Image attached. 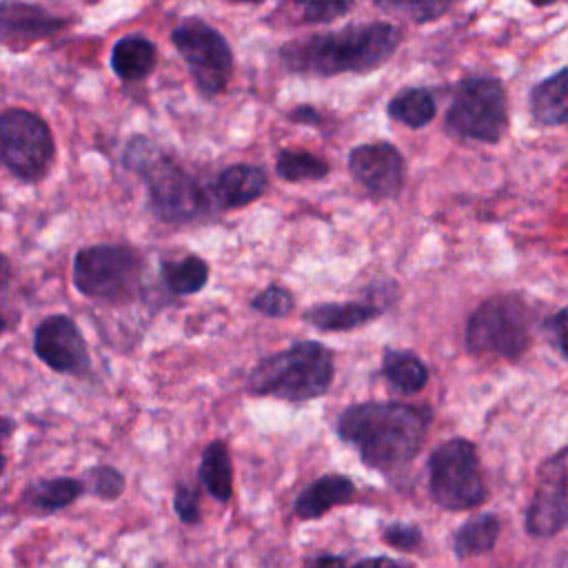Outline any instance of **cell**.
<instances>
[{
    "label": "cell",
    "instance_id": "6da1fadb",
    "mask_svg": "<svg viewBox=\"0 0 568 568\" xmlns=\"http://www.w3.org/2000/svg\"><path fill=\"white\" fill-rule=\"evenodd\" d=\"M430 422L433 410L426 404L362 402L337 417L335 433L368 468L390 473L417 457Z\"/></svg>",
    "mask_w": 568,
    "mask_h": 568
},
{
    "label": "cell",
    "instance_id": "7a4b0ae2",
    "mask_svg": "<svg viewBox=\"0 0 568 568\" xmlns=\"http://www.w3.org/2000/svg\"><path fill=\"white\" fill-rule=\"evenodd\" d=\"M399 42L402 31L384 20L346 24L282 44L280 60L291 73L311 78L368 73L390 60Z\"/></svg>",
    "mask_w": 568,
    "mask_h": 568
},
{
    "label": "cell",
    "instance_id": "3957f363",
    "mask_svg": "<svg viewBox=\"0 0 568 568\" xmlns=\"http://www.w3.org/2000/svg\"><path fill=\"white\" fill-rule=\"evenodd\" d=\"M122 164L138 173L146 184L149 204L164 222H191L213 204L211 191H206L193 173L144 135H135L126 142Z\"/></svg>",
    "mask_w": 568,
    "mask_h": 568
},
{
    "label": "cell",
    "instance_id": "277c9868",
    "mask_svg": "<svg viewBox=\"0 0 568 568\" xmlns=\"http://www.w3.org/2000/svg\"><path fill=\"white\" fill-rule=\"evenodd\" d=\"M335 377L333 353L313 339L295 342L262 357L246 377V390L257 397L308 402L322 397Z\"/></svg>",
    "mask_w": 568,
    "mask_h": 568
},
{
    "label": "cell",
    "instance_id": "5b68a950",
    "mask_svg": "<svg viewBox=\"0 0 568 568\" xmlns=\"http://www.w3.org/2000/svg\"><path fill=\"white\" fill-rule=\"evenodd\" d=\"M144 275L142 255L126 244H93L75 253L71 280L80 295L95 302H129Z\"/></svg>",
    "mask_w": 568,
    "mask_h": 568
},
{
    "label": "cell",
    "instance_id": "8992f818",
    "mask_svg": "<svg viewBox=\"0 0 568 568\" xmlns=\"http://www.w3.org/2000/svg\"><path fill=\"white\" fill-rule=\"evenodd\" d=\"M466 348L475 355L493 353L519 359L530 346V311L515 293H497L484 300L468 317Z\"/></svg>",
    "mask_w": 568,
    "mask_h": 568
},
{
    "label": "cell",
    "instance_id": "52a82bcc",
    "mask_svg": "<svg viewBox=\"0 0 568 568\" xmlns=\"http://www.w3.org/2000/svg\"><path fill=\"white\" fill-rule=\"evenodd\" d=\"M428 490L444 510H473L486 501L479 455L470 439L453 437L430 453Z\"/></svg>",
    "mask_w": 568,
    "mask_h": 568
},
{
    "label": "cell",
    "instance_id": "ba28073f",
    "mask_svg": "<svg viewBox=\"0 0 568 568\" xmlns=\"http://www.w3.org/2000/svg\"><path fill=\"white\" fill-rule=\"evenodd\" d=\"M446 126L453 135L497 142L508 126L506 91L501 80L493 75H473L462 80L455 91L450 106L446 111Z\"/></svg>",
    "mask_w": 568,
    "mask_h": 568
},
{
    "label": "cell",
    "instance_id": "9c48e42d",
    "mask_svg": "<svg viewBox=\"0 0 568 568\" xmlns=\"http://www.w3.org/2000/svg\"><path fill=\"white\" fill-rule=\"evenodd\" d=\"M0 149L9 173L27 184L40 182L55 160V140L49 124L38 113L20 106L0 115Z\"/></svg>",
    "mask_w": 568,
    "mask_h": 568
},
{
    "label": "cell",
    "instance_id": "30bf717a",
    "mask_svg": "<svg viewBox=\"0 0 568 568\" xmlns=\"http://www.w3.org/2000/svg\"><path fill=\"white\" fill-rule=\"evenodd\" d=\"M171 42L189 67V73L204 98L224 93L233 75V51L226 38L202 18H184L173 31Z\"/></svg>",
    "mask_w": 568,
    "mask_h": 568
},
{
    "label": "cell",
    "instance_id": "8fae6325",
    "mask_svg": "<svg viewBox=\"0 0 568 568\" xmlns=\"http://www.w3.org/2000/svg\"><path fill=\"white\" fill-rule=\"evenodd\" d=\"M568 462L566 448H559L537 470V484L526 510V530L532 537H555L568 524L566 497Z\"/></svg>",
    "mask_w": 568,
    "mask_h": 568
},
{
    "label": "cell",
    "instance_id": "7c38bea8",
    "mask_svg": "<svg viewBox=\"0 0 568 568\" xmlns=\"http://www.w3.org/2000/svg\"><path fill=\"white\" fill-rule=\"evenodd\" d=\"M33 353L55 373L82 375L89 371V348L80 326L69 315H49L33 331Z\"/></svg>",
    "mask_w": 568,
    "mask_h": 568
},
{
    "label": "cell",
    "instance_id": "4fadbf2b",
    "mask_svg": "<svg viewBox=\"0 0 568 568\" xmlns=\"http://www.w3.org/2000/svg\"><path fill=\"white\" fill-rule=\"evenodd\" d=\"M351 178L373 197H397L404 189L406 162L390 142L359 144L348 153Z\"/></svg>",
    "mask_w": 568,
    "mask_h": 568
},
{
    "label": "cell",
    "instance_id": "5bb4252c",
    "mask_svg": "<svg viewBox=\"0 0 568 568\" xmlns=\"http://www.w3.org/2000/svg\"><path fill=\"white\" fill-rule=\"evenodd\" d=\"M0 33L2 42L13 49H22L33 40H42L64 31L71 20L55 16L42 4L29 2H2L0 4Z\"/></svg>",
    "mask_w": 568,
    "mask_h": 568
},
{
    "label": "cell",
    "instance_id": "9a60e30c",
    "mask_svg": "<svg viewBox=\"0 0 568 568\" xmlns=\"http://www.w3.org/2000/svg\"><path fill=\"white\" fill-rule=\"evenodd\" d=\"M268 178L262 166L231 164L217 173L211 197L217 209H242L255 202L266 191Z\"/></svg>",
    "mask_w": 568,
    "mask_h": 568
},
{
    "label": "cell",
    "instance_id": "2e32d148",
    "mask_svg": "<svg viewBox=\"0 0 568 568\" xmlns=\"http://www.w3.org/2000/svg\"><path fill=\"white\" fill-rule=\"evenodd\" d=\"M355 484L351 477L339 473H328L308 484L293 504V510L300 519H317L335 506H344L355 497Z\"/></svg>",
    "mask_w": 568,
    "mask_h": 568
},
{
    "label": "cell",
    "instance_id": "e0dca14e",
    "mask_svg": "<svg viewBox=\"0 0 568 568\" xmlns=\"http://www.w3.org/2000/svg\"><path fill=\"white\" fill-rule=\"evenodd\" d=\"M382 306L373 300L357 302H326L304 311V320L320 331H353L382 315Z\"/></svg>",
    "mask_w": 568,
    "mask_h": 568
},
{
    "label": "cell",
    "instance_id": "ac0fdd59",
    "mask_svg": "<svg viewBox=\"0 0 568 568\" xmlns=\"http://www.w3.org/2000/svg\"><path fill=\"white\" fill-rule=\"evenodd\" d=\"M155 62H158L155 44L140 33L120 38L111 49V69L124 82L144 80L155 69Z\"/></svg>",
    "mask_w": 568,
    "mask_h": 568
},
{
    "label": "cell",
    "instance_id": "d6986e66",
    "mask_svg": "<svg viewBox=\"0 0 568 568\" xmlns=\"http://www.w3.org/2000/svg\"><path fill=\"white\" fill-rule=\"evenodd\" d=\"M530 115L539 126H561L568 120L566 106V69H559L550 78L530 89L528 95Z\"/></svg>",
    "mask_w": 568,
    "mask_h": 568
},
{
    "label": "cell",
    "instance_id": "ffe728a7",
    "mask_svg": "<svg viewBox=\"0 0 568 568\" xmlns=\"http://www.w3.org/2000/svg\"><path fill=\"white\" fill-rule=\"evenodd\" d=\"M197 479L204 490L217 501H229L233 497V464L229 446L222 439H213L202 450Z\"/></svg>",
    "mask_w": 568,
    "mask_h": 568
},
{
    "label": "cell",
    "instance_id": "44dd1931",
    "mask_svg": "<svg viewBox=\"0 0 568 568\" xmlns=\"http://www.w3.org/2000/svg\"><path fill=\"white\" fill-rule=\"evenodd\" d=\"M499 519L493 513H479L466 519L455 537H453V550L457 559H470L477 555H486L493 550L499 537Z\"/></svg>",
    "mask_w": 568,
    "mask_h": 568
},
{
    "label": "cell",
    "instance_id": "7402d4cb",
    "mask_svg": "<svg viewBox=\"0 0 568 568\" xmlns=\"http://www.w3.org/2000/svg\"><path fill=\"white\" fill-rule=\"evenodd\" d=\"M87 490L84 479L75 477H53V479H38L27 486L24 501L42 513H55L73 501Z\"/></svg>",
    "mask_w": 568,
    "mask_h": 568
},
{
    "label": "cell",
    "instance_id": "603a6c76",
    "mask_svg": "<svg viewBox=\"0 0 568 568\" xmlns=\"http://www.w3.org/2000/svg\"><path fill=\"white\" fill-rule=\"evenodd\" d=\"M386 113L390 120L408 129H422L435 118L437 102L430 89L410 87V89H402L397 95L390 98Z\"/></svg>",
    "mask_w": 568,
    "mask_h": 568
},
{
    "label": "cell",
    "instance_id": "cb8c5ba5",
    "mask_svg": "<svg viewBox=\"0 0 568 568\" xmlns=\"http://www.w3.org/2000/svg\"><path fill=\"white\" fill-rule=\"evenodd\" d=\"M384 377L402 393H417L428 382L426 364L410 351L388 348L382 359Z\"/></svg>",
    "mask_w": 568,
    "mask_h": 568
},
{
    "label": "cell",
    "instance_id": "d4e9b609",
    "mask_svg": "<svg viewBox=\"0 0 568 568\" xmlns=\"http://www.w3.org/2000/svg\"><path fill=\"white\" fill-rule=\"evenodd\" d=\"M162 282L173 295H193L209 282V264L197 255H184L182 260H166L160 266Z\"/></svg>",
    "mask_w": 568,
    "mask_h": 568
},
{
    "label": "cell",
    "instance_id": "484cf974",
    "mask_svg": "<svg viewBox=\"0 0 568 568\" xmlns=\"http://www.w3.org/2000/svg\"><path fill=\"white\" fill-rule=\"evenodd\" d=\"M275 171L286 182H302V180H322V178H326L331 166L324 158H320L311 151L284 149L277 155Z\"/></svg>",
    "mask_w": 568,
    "mask_h": 568
},
{
    "label": "cell",
    "instance_id": "4316f807",
    "mask_svg": "<svg viewBox=\"0 0 568 568\" xmlns=\"http://www.w3.org/2000/svg\"><path fill=\"white\" fill-rule=\"evenodd\" d=\"M84 486L89 493H93L98 499L113 501L124 490V475L106 464H98L84 473Z\"/></svg>",
    "mask_w": 568,
    "mask_h": 568
},
{
    "label": "cell",
    "instance_id": "83f0119b",
    "mask_svg": "<svg viewBox=\"0 0 568 568\" xmlns=\"http://www.w3.org/2000/svg\"><path fill=\"white\" fill-rule=\"evenodd\" d=\"M251 308L266 317H286L295 308V297L286 286L271 284L251 300Z\"/></svg>",
    "mask_w": 568,
    "mask_h": 568
},
{
    "label": "cell",
    "instance_id": "f1b7e54d",
    "mask_svg": "<svg viewBox=\"0 0 568 568\" xmlns=\"http://www.w3.org/2000/svg\"><path fill=\"white\" fill-rule=\"evenodd\" d=\"M377 7L390 13H402L404 18H410L415 22L437 20L450 9L448 2H377Z\"/></svg>",
    "mask_w": 568,
    "mask_h": 568
},
{
    "label": "cell",
    "instance_id": "f546056e",
    "mask_svg": "<svg viewBox=\"0 0 568 568\" xmlns=\"http://www.w3.org/2000/svg\"><path fill=\"white\" fill-rule=\"evenodd\" d=\"M353 9V2H302L300 11H302V22L304 24H320V22H331L335 18L346 16Z\"/></svg>",
    "mask_w": 568,
    "mask_h": 568
},
{
    "label": "cell",
    "instance_id": "4dcf8cb0",
    "mask_svg": "<svg viewBox=\"0 0 568 568\" xmlns=\"http://www.w3.org/2000/svg\"><path fill=\"white\" fill-rule=\"evenodd\" d=\"M382 541L390 548H397L399 552H408V550H415L422 544V530L415 524L395 521V524L384 528Z\"/></svg>",
    "mask_w": 568,
    "mask_h": 568
},
{
    "label": "cell",
    "instance_id": "1f68e13d",
    "mask_svg": "<svg viewBox=\"0 0 568 568\" xmlns=\"http://www.w3.org/2000/svg\"><path fill=\"white\" fill-rule=\"evenodd\" d=\"M173 510L178 519L186 526H195L200 521V493L189 484H180L173 493Z\"/></svg>",
    "mask_w": 568,
    "mask_h": 568
},
{
    "label": "cell",
    "instance_id": "d6a6232c",
    "mask_svg": "<svg viewBox=\"0 0 568 568\" xmlns=\"http://www.w3.org/2000/svg\"><path fill=\"white\" fill-rule=\"evenodd\" d=\"M546 333L557 353L566 359V308H559L555 315L546 320Z\"/></svg>",
    "mask_w": 568,
    "mask_h": 568
},
{
    "label": "cell",
    "instance_id": "836d02e7",
    "mask_svg": "<svg viewBox=\"0 0 568 568\" xmlns=\"http://www.w3.org/2000/svg\"><path fill=\"white\" fill-rule=\"evenodd\" d=\"M288 118L295 120V122H302V124H317L320 122V113L311 104L295 106V111H291Z\"/></svg>",
    "mask_w": 568,
    "mask_h": 568
},
{
    "label": "cell",
    "instance_id": "e575fe53",
    "mask_svg": "<svg viewBox=\"0 0 568 568\" xmlns=\"http://www.w3.org/2000/svg\"><path fill=\"white\" fill-rule=\"evenodd\" d=\"M306 564H311V566H346V557H339V555H317V557L306 559Z\"/></svg>",
    "mask_w": 568,
    "mask_h": 568
},
{
    "label": "cell",
    "instance_id": "d590c367",
    "mask_svg": "<svg viewBox=\"0 0 568 568\" xmlns=\"http://www.w3.org/2000/svg\"><path fill=\"white\" fill-rule=\"evenodd\" d=\"M357 564L359 566H377V564H384V566H406V561H397L393 557H366V559H359Z\"/></svg>",
    "mask_w": 568,
    "mask_h": 568
},
{
    "label": "cell",
    "instance_id": "8d00e7d4",
    "mask_svg": "<svg viewBox=\"0 0 568 568\" xmlns=\"http://www.w3.org/2000/svg\"><path fill=\"white\" fill-rule=\"evenodd\" d=\"M9 433H11V419L2 417V435H4V439L9 437Z\"/></svg>",
    "mask_w": 568,
    "mask_h": 568
}]
</instances>
